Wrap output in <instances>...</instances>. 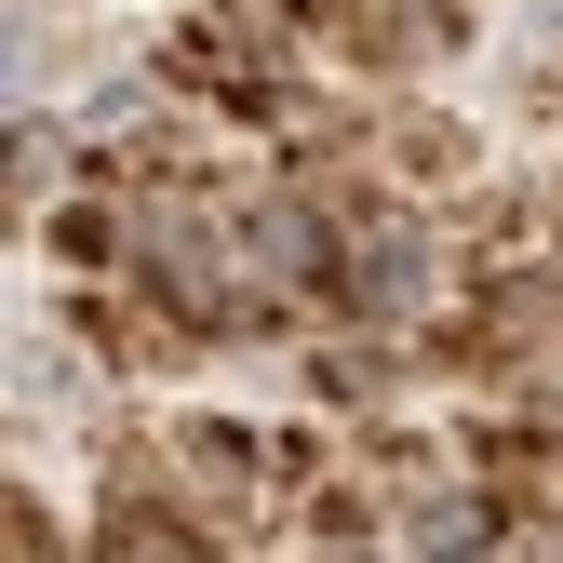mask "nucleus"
Returning <instances> with one entry per match:
<instances>
[]
</instances>
